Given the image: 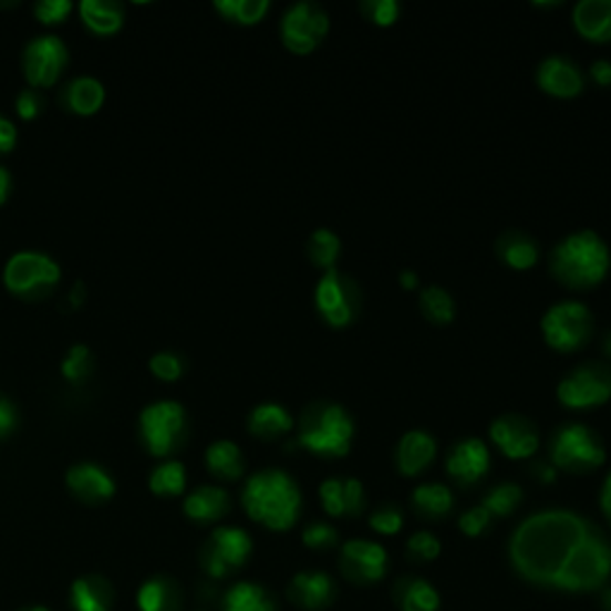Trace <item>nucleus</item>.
<instances>
[{"mask_svg":"<svg viewBox=\"0 0 611 611\" xmlns=\"http://www.w3.org/2000/svg\"><path fill=\"white\" fill-rule=\"evenodd\" d=\"M334 598V586L323 571H303L289 583V600L301 609H325Z\"/></svg>","mask_w":611,"mask_h":611,"instance_id":"nucleus-27","label":"nucleus"},{"mask_svg":"<svg viewBox=\"0 0 611 611\" xmlns=\"http://www.w3.org/2000/svg\"><path fill=\"white\" fill-rule=\"evenodd\" d=\"M74 8L76 6L72 0H39V3H34V18L45 27L63 24Z\"/></svg>","mask_w":611,"mask_h":611,"instance_id":"nucleus-45","label":"nucleus"},{"mask_svg":"<svg viewBox=\"0 0 611 611\" xmlns=\"http://www.w3.org/2000/svg\"><path fill=\"white\" fill-rule=\"evenodd\" d=\"M249 433L263 442H275L284 435H289L297 427V421L292 416V411L278 402H263L251 408V414L247 418Z\"/></svg>","mask_w":611,"mask_h":611,"instance_id":"nucleus-24","label":"nucleus"},{"mask_svg":"<svg viewBox=\"0 0 611 611\" xmlns=\"http://www.w3.org/2000/svg\"><path fill=\"white\" fill-rule=\"evenodd\" d=\"M535 82L547 96L576 99L586 89V74L571 55L552 53L540 60L538 70H535Z\"/></svg>","mask_w":611,"mask_h":611,"instance_id":"nucleus-18","label":"nucleus"},{"mask_svg":"<svg viewBox=\"0 0 611 611\" xmlns=\"http://www.w3.org/2000/svg\"><path fill=\"white\" fill-rule=\"evenodd\" d=\"M495 253L511 270H532L540 263V244L526 229H504L495 241Z\"/></svg>","mask_w":611,"mask_h":611,"instance_id":"nucleus-23","label":"nucleus"},{"mask_svg":"<svg viewBox=\"0 0 611 611\" xmlns=\"http://www.w3.org/2000/svg\"><path fill=\"white\" fill-rule=\"evenodd\" d=\"M76 12L89 32L96 37H113L125 24V6L117 0H82Z\"/></svg>","mask_w":611,"mask_h":611,"instance_id":"nucleus-28","label":"nucleus"},{"mask_svg":"<svg viewBox=\"0 0 611 611\" xmlns=\"http://www.w3.org/2000/svg\"><path fill=\"white\" fill-rule=\"evenodd\" d=\"M189 414L187 408L173 400L148 404L139 416V437L151 456L167 458L177 454L189 439Z\"/></svg>","mask_w":611,"mask_h":611,"instance_id":"nucleus-6","label":"nucleus"},{"mask_svg":"<svg viewBox=\"0 0 611 611\" xmlns=\"http://www.w3.org/2000/svg\"><path fill=\"white\" fill-rule=\"evenodd\" d=\"M490 524H493V516L487 514L485 507H473L458 518V528H462V532L468 535V538H478V535H483L487 528H490Z\"/></svg>","mask_w":611,"mask_h":611,"instance_id":"nucleus-48","label":"nucleus"},{"mask_svg":"<svg viewBox=\"0 0 611 611\" xmlns=\"http://www.w3.org/2000/svg\"><path fill=\"white\" fill-rule=\"evenodd\" d=\"M394 598L402 611H437L439 594L423 578H404L394 586Z\"/></svg>","mask_w":611,"mask_h":611,"instance_id":"nucleus-32","label":"nucleus"},{"mask_svg":"<svg viewBox=\"0 0 611 611\" xmlns=\"http://www.w3.org/2000/svg\"><path fill=\"white\" fill-rule=\"evenodd\" d=\"M547 462L571 476H588L607 462L604 439L586 423H561L547 439Z\"/></svg>","mask_w":611,"mask_h":611,"instance_id":"nucleus-5","label":"nucleus"},{"mask_svg":"<svg viewBox=\"0 0 611 611\" xmlns=\"http://www.w3.org/2000/svg\"><path fill=\"white\" fill-rule=\"evenodd\" d=\"M251 538L247 530L222 526L210 535L201 552V563L210 578H225L232 571L241 569L244 561L251 555Z\"/></svg>","mask_w":611,"mask_h":611,"instance_id":"nucleus-14","label":"nucleus"},{"mask_svg":"<svg viewBox=\"0 0 611 611\" xmlns=\"http://www.w3.org/2000/svg\"><path fill=\"white\" fill-rule=\"evenodd\" d=\"M437 456V439L433 433L421 431H406L394 447V466L406 478H416L421 473L433 466Z\"/></svg>","mask_w":611,"mask_h":611,"instance_id":"nucleus-19","label":"nucleus"},{"mask_svg":"<svg viewBox=\"0 0 611 611\" xmlns=\"http://www.w3.org/2000/svg\"><path fill=\"white\" fill-rule=\"evenodd\" d=\"M602 351H604V356L607 359H611V330L609 332H604V338H602Z\"/></svg>","mask_w":611,"mask_h":611,"instance_id":"nucleus-57","label":"nucleus"},{"mask_svg":"<svg viewBox=\"0 0 611 611\" xmlns=\"http://www.w3.org/2000/svg\"><path fill=\"white\" fill-rule=\"evenodd\" d=\"M557 402L569 411H590L611 402V363H578L557 382Z\"/></svg>","mask_w":611,"mask_h":611,"instance_id":"nucleus-11","label":"nucleus"},{"mask_svg":"<svg viewBox=\"0 0 611 611\" xmlns=\"http://www.w3.org/2000/svg\"><path fill=\"white\" fill-rule=\"evenodd\" d=\"M68 490L84 504H103L115 495V480L99 464H74L68 470Z\"/></svg>","mask_w":611,"mask_h":611,"instance_id":"nucleus-20","label":"nucleus"},{"mask_svg":"<svg viewBox=\"0 0 611 611\" xmlns=\"http://www.w3.org/2000/svg\"><path fill=\"white\" fill-rule=\"evenodd\" d=\"M84 301H86V287L84 282H76L68 294V306H72V309H82Z\"/></svg>","mask_w":611,"mask_h":611,"instance_id":"nucleus-54","label":"nucleus"},{"mask_svg":"<svg viewBox=\"0 0 611 611\" xmlns=\"http://www.w3.org/2000/svg\"><path fill=\"white\" fill-rule=\"evenodd\" d=\"M354 435L356 421L346 406L332 400H315L301 411L294 445L320 458H342L351 452Z\"/></svg>","mask_w":611,"mask_h":611,"instance_id":"nucleus-4","label":"nucleus"},{"mask_svg":"<svg viewBox=\"0 0 611 611\" xmlns=\"http://www.w3.org/2000/svg\"><path fill=\"white\" fill-rule=\"evenodd\" d=\"M179 592L173 580L151 578L139 590V609L142 611H177Z\"/></svg>","mask_w":611,"mask_h":611,"instance_id":"nucleus-36","label":"nucleus"},{"mask_svg":"<svg viewBox=\"0 0 611 611\" xmlns=\"http://www.w3.org/2000/svg\"><path fill=\"white\" fill-rule=\"evenodd\" d=\"M148 487L153 495L158 497H177L185 493L187 487V468L185 464L175 462V458H167V462L158 464L151 470Z\"/></svg>","mask_w":611,"mask_h":611,"instance_id":"nucleus-35","label":"nucleus"},{"mask_svg":"<svg viewBox=\"0 0 611 611\" xmlns=\"http://www.w3.org/2000/svg\"><path fill=\"white\" fill-rule=\"evenodd\" d=\"M369 524L380 535H396L404 528V514L396 504H382L371 514Z\"/></svg>","mask_w":611,"mask_h":611,"instance_id":"nucleus-44","label":"nucleus"},{"mask_svg":"<svg viewBox=\"0 0 611 611\" xmlns=\"http://www.w3.org/2000/svg\"><path fill=\"white\" fill-rule=\"evenodd\" d=\"M206 468L218 480L235 483L244 476V454L232 439H216L206 449Z\"/></svg>","mask_w":611,"mask_h":611,"instance_id":"nucleus-30","label":"nucleus"},{"mask_svg":"<svg viewBox=\"0 0 611 611\" xmlns=\"http://www.w3.org/2000/svg\"><path fill=\"white\" fill-rule=\"evenodd\" d=\"M18 3H0V8H14Z\"/></svg>","mask_w":611,"mask_h":611,"instance_id":"nucleus-59","label":"nucleus"},{"mask_svg":"<svg viewBox=\"0 0 611 611\" xmlns=\"http://www.w3.org/2000/svg\"><path fill=\"white\" fill-rule=\"evenodd\" d=\"M113 590L99 576H86L72 583L74 611H111Z\"/></svg>","mask_w":611,"mask_h":611,"instance_id":"nucleus-31","label":"nucleus"},{"mask_svg":"<svg viewBox=\"0 0 611 611\" xmlns=\"http://www.w3.org/2000/svg\"><path fill=\"white\" fill-rule=\"evenodd\" d=\"M602 607H604L607 611H611V590H607V592H604V598H602Z\"/></svg>","mask_w":611,"mask_h":611,"instance_id":"nucleus-58","label":"nucleus"},{"mask_svg":"<svg viewBox=\"0 0 611 611\" xmlns=\"http://www.w3.org/2000/svg\"><path fill=\"white\" fill-rule=\"evenodd\" d=\"M576 32L590 43L611 41V0H580L573 8Z\"/></svg>","mask_w":611,"mask_h":611,"instance_id":"nucleus-25","label":"nucleus"},{"mask_svg":"<svg viewBox=\"0 0 611 611\" xmlns=\"http://www.w3.org/2000/svg\"><path fill=\"white\" fill-rule=\"evenodd\" d=\"M406 552H408V559H414L418 563H425V561H433L439 557L442 552V545L439 540L435 538L433 532L427 530H418L408 538L406 542Z\"/></svg>","mask_w":611,"mask_h":611,"instance_id":"nucleus-43","label":"nucleus"},{"mask_svg":"<svg viewBox=\"0 0 611 611\" xmlns=\"http://www.w3.org/2000/svg\"><path fill=\"white\" fill-rule=\"evenodd\" d=\"M45 111V99L39 89H22L18 99H14V113H18L20 120L24 122H32L37 120L39 115H43Z\"/></svg>","mask_w":611,"mask_h":611,"instance_id":"nucleus-46","label":"nucleus"},{"mask_svg":"<svg viewBox=\"0 0 611 611\" xmlns=\"http://www.w3.org/2000/svg\"><path fill=\"white\" fill-rule=\"evenodd\" d=\"M588 76L598 86H611V60H607V58L594 60L588 70Z\"/></svg>","mask_w":611,"mask_h":611,"instance_id":"nucleus-52","label":"nucleus"},{"mask_svg":"<svg viewBox=\"0 0 611 611\" xmlns=\"http://www.w3.org/2000/svg\"><path fill=\"white\" fill-rule=\"evenodd\" d=\"M14 146H18V127L10 117L0 113V156H6Z\"/></svg>","mask_w":611,"mask_h":611,"instance_id":"nucleus-50","label":"nucleus"},{"mask_svg":"<svg viewBox=\"0 0 611 611\" xmlns=\"http://www.w3.org/2000/svg\"><path fill=\"white\" fill-rule=\"evenodd\" d=\"M418 306H421V313L427 323H433L437 328H445V325L454 323L456 301L445 287H439V284L423 287L418 294Z\"/></svg>","mask_w":611,"mask_h":611,"instance_id":"nucleus-33","label":"nucleus"},{"mask_svg":"<svg viewBox=\"0 0 611 611\" xmlns=\"http://www.w3.org/2000/svg\"><path fill=\"white\" fill-rule=\"evenodd\" d=\"M359 10L365 20L377 27H392L402 14L400 0H361Z\"/></svg>","mask_w":611,"mask_h":611,"instance_id":"nucleus-42","label":"nucleus"},{"mask_svg":"<svg viewBox=\"0 0 611 611\" xmlns=\"http://www.w3.org/2000/svg\"><path fill=\"white\" fill-rule=\"evenodd\" d=\"M340 569L351 583H377V580H382L387 573L385 547L371 540H349L346 545H342Z\"/></svg>","mask_w":611,"mask_h":611,"instance_id":"nucleus-17","label":"nucleus"},{"mask_svg":"<svg viewBox=\"0 0 611 611\" xmlns=\"http://www.w3.org/2000/svg\"><path fill=\"white\" fill-rule=\"evenodd\" d=\"M490 466H493L490 447H487L485 439H480L476 435L456 439L454 445L449 447V452H447V458H445L447 476L458 487L478 485L487 476Z\"/></svg>","mask_w":611,"mask_h":611,"instance_id":"nucleus-16","label":"nucleus"},{"mask_svg":"<svg viewBox=\"0 0 611 611\" xmlns=\"http://www.w3.org/2000/svg\"><path fill=\"white\" fill-rule=\"evenodd\" d=\"M611 573V545L594 526L588 538L578 545L573 557L559 573L555 588L569 592L598 590L607 583Z\"/></svg>","mask_w":611,"mask_h":611,"instance_id":"nucleus-9","label":"nucleus"},{"mask_svg":"<svg viewBox=\"0 0 611 611\" xmlns=\"http://www.w3.org/2000/svg\"><path fill=\"white\" fill-rule=\"evenodd\" d=\"M600 507H602V514H604V518L611 526V473L604 478V485L600 490Z\"/></svg>","mask_w":611,"mask_h":611,"instance_id":"nucleus-53","label":"nucleus"},{"mask_svg":"<svg viewBox=\"0 0 611 611\" xmlns=\"http://www.w3.org/2000/svg\"><path fill=\"white\" fill-rule=\"evenodd\" d=\"M70 63L65 41L55 34L34 37L22 51V72L32 89H49L60 82Z\"/></svg>","mask_w":611,"mask_h":611,"instance_id":"nucleus-13","label":"nucleus"},{"mask_svg":"<svg viewBox=\"0 0 611 611\" xmlns=\"http://www.w3.org/2000/svg\"><path fill=\"white\" fill-rule=\"evenodd\" d=\"M545 342L561 354H573L592 342L598 320L583 301L563 299L549 306L540 320Z\"/></svg>","mask_w":611,"mask_h":611,"instance_id":"nucleus-8","label":"nucleus"},{"mask_svg":"<svg viewBox=\"0 0 611 611\" xmlns=\"http://www.w3.org/2000/svg\"><path fill=\"white\" fill-rule=\"evenodd\" d=\"M105 103V86L91 74H80L60 89V105L72 115L91 117L96 115Z\"/></svg>","mask_w":611,"mask_h":611,"instance_id":"nucleus-22","label":"nucleus"},{"mask_svg":"<svg viewBox=\"0 0 611 611\" xmlns=\"http://www.w3.org/2000/svg\"><path fill=\"white\" fill-rule=\"evenodd\" d=\"M213 8L229 22L251 27L261 22L270 12V0H216Z\"/></svg>","mask_w":611,"mask_h":611,"instance_id":"nucleus-37","label":"nucleus"},{"mask_svg":"<svg viewBox=\"0 0 611 611\" xmlns=\"http://www.w3.org/2000/svg\"><path fill=\"white\" fill-rule=\"evenodd\" d=\"M12 191V177L6 165H0V206H3Z\"/></svg>","mask_w":611,"mask_h":611,"instance_id":"nucleus-55","label":"nucleus"},{"mask_svg":"<svg viewBox=\"0 0 611 611\" xmlns=\"http://www.w3.org/2000/svg\"><path fill=\"white\" fill-rule=\"evenodd\" d=\"M594 526L567 509L532 514L516 528L509 557L514 569L535 586L555 588L559 573Z\"/></svg>","mask_w":611,"mask_h":611,"instance_id":"nucleus-1","label":"nucleus"},{"mask_svg":"<svg viewBox=\"0 0 611 611\" xmlns=\"http://www.w3.org/2000/svg\"><path fill=\"white\" fill-rule=\"evenodd\" d=\"M490 435L493 445L507 456L511 462H524V458H532L535 454L540 452V431L538 425H535L532 418L524 416V414H501L490 423Z\"/></svg>","mask_w":611,"mask_h":611,"instance_id":"nucleus-15","label":"nucleus"},{"mask_svg":"<svg viewBox=\"0 0 611 611\" xmlns=\"http://www.w3.org/2000/svg\"><path fill=\"white\" fill-rule=\"evenodd\" d=\"M530 473L532 478L542 483V485H552L557 480V468L547 462V458H535L530 464Z\"/></svg>","mask_w":611,"mask_h":611,"instance_id":"nucleus-51","label":"nucleus"},{"mask_svg":"<svg viewBox=\"0 0 611 611\" xmlns=\"http://www.w3.org/2000/svg\"><path fill=\"white\" fill-rule=\"evenodd\" d=\"M27 611H49V609H43V607H37V609H27Z\"/></svg>","mask_w":611,"mask_h":611,"instance_id":"nucleus-60","label":"nucleus"},{"mask_svg":"<svg viewBox=\"0 0 611 611\" xmlns=\"http://www.w3.org/2000/svg\"><path fill=\"white\" fill-rule=\"evenodd\" d=\"M20 425L18 406H14L8 396L0 394V439H8Z\"/></svg>","mask_w":611,"mask_h":611,"instance_id":"nucleus-49","label":"nucleus"},{"mask_svg":"<svg viewBox=\"0 0 611 611\" xmlns=\"http://www.w3.org/2000/svg\"><path fill=\"white\" fill-rule=\"evenodd\" d=\"M524 499V487L518 483H499L495 487H490V490L485 493L480 507L487 509V514H490L493 518H504V516H511L518 504H521Z\"/></svg>","mask_w":611,"mask_h":611,"instance_id":"nucleus-38","label":"nucleus"},{"mask_svg":"<svg viewBox=\"0 0 611 611\" xmlns=\"http://www.w3.org/2000/svg\"><path fill=\"white\" fill-rule=\"evenodd\" d=\"M547 266L561 287L588 292L604 282L611 270L609 244L594 229H576L555 244Z\"/></svg>","mask_w":611,"mask_h":611,"instance_id":"nucleus-2","label":"nucleus"},{"mask_svg":"<svg viewBox=\"0 0 611 611\" xmlns=\"http://www.w3.org/2000/svg\"><path fill=\"white\" fill-rule=\"evenodd\" d=\"M232 509V499L225 487L201 485L185 499V514L196 524H216Z\"/></svg>","mask_w":611,"mask_h":611,"instance_id":"nucleus-26","label":"nucleus"},{"mask_svg":"<svg viewBox=\"0 0 611 611\" xmlns=\"http://www.w3.org/2000/svg\"><path fill=\"white\" fill-rule=\"evenodd\" d=\"M241 504L256 524L270 530H289L301 514L299 483L282 468H263L244 485Z\"/></svg>","mask_w":611,"mask_h":611,"instance_id":"nucleus-3","label":"nucleus"},{"mask_svg":"<svg viewBox=\"0 0 611 611\" xmlns=\"http://www.w3.org/2000/svg\"><path fill=\"white\" fill-rule=\"evenodd\" d=\"M301 538H303V545L311 549H330L338 545L340 532H338V528H332L325 521H315L311 526H306Z\"/></svg>","mask_w":611,"mask_h":611,"instance_id":"nucleus-47","label":"nucleus"},{"mask_svg":"<svg viewBox=\"0 0 611 611\" xmlns=\"http://www.w3.org/2000/svg\"><path fill=\"white\" fill-rule=\"evenodd\" d=\"M148 371L160 382H177L187 371V361L175 351H158L148 361Z\"/></svg>","mask_w":611,"mask_h":611,"instance_id":"nucleus-41","label":"nucleus"},{"mask_svg":"<svg viewBox=\"0 0 611 611\" xmlns=\"http://www.w3.org/2000/svg\"><path fill=\"white\" fill-rule=\"evenodd\" d=\"M400 284L406 289V292H414V289H418V275L414 270H402L400 275Z\"/></svg>","mask_w":611,"mask_h":611,"instance_id":"nucleus-56","label":"nucleus"},{"mask_svg":"<svg viewBox=\"0 0 611 611\" xmlns=\"http://www.w3.org/2000/svg\"><path fill=\"white\" fill-rule=\"evenodd\" d=\"M60 266L53 256L43 251H18L8 258L3 284L12 297L22 301L49 299L60 284Z\"/></svg>","mask_w":611,"mask_h":611,"instance_id":"nucleus-7","label":"nucleus"},{"mask_svg":"<svg viewBox=\"0 0 611 611\" xmlns=\"http://www.w3.org/2000/svg\"><path fill=\"white\" fill-rule=\"evenodd\" d=\"M411 507L425 521H439L454 509V495L445 483H421L411 493Z\"/></svg>","mask_w":611,"mask_h":611,"instance_id":"nucleus-29","label":"nucleus"},{"mask_svg":"<svg viewBox=\"0 0 611 611\" xmlns=\"http://www.w3.org/2000/svg\"><path fill=\"white\" fill-rule=\"evenodd\" d=\"M222 611H275V604L261 586L239 583L227 592Z\"/></svg>","mask_w":611,"mask_h":611,"instance_id":"nucleus-39","label":"nucleus"},{"mask_svg":"<svg viewBox=\"0 0 611 611\" xmlns=\"http://www.w3.org/2000/svg\"><path fill=\"white\" fill-rule=\"evenodd\" d=\"M306 256H309L311 266H315L320 272L338 268V261L342 256L340 235H334L328 227L313 229L309 241H306Z\"/></svg>","mask_w":611,"mask_h":611,"instance_id":"nucleus-34","label":"nucleus"},{"mask_svg":"<svg viewBox=\"0 0 611 611\" xmlns=\"http://www.w3.org/2000/svg\"><path fill=\"white\" fill-rule=\"evenodd\" d=\"M94 354L86 344H72L68 356L63 359V365H60V373L72 385H84V382L94 375Z\"/></svg>","mask_w":611,"mask_h":611,"instance_id":"nucleus-40","label":"nucleus"},{"mask_svg":"<svg viewBox=\"0 0 611 611\" xmlns=\"http://www.w3.org/2000/svg\"><path fill=\"white\" fill-rule=\"evenodd\" d=\"M330 32V18L323 6L313 0H299L292 3L280 20V39L287 51L297 55L313 53Z\"/></svg>","mask_w":611,"mask_h":611,"instance_id":"nucleus-12","label":"nucleus"},{"mask_svg":"<svg viewBox=\"0 0 611 611\" xmlns=\"http://www.w3.org/2000/svg\"><path fill=\"white\" fill-rule=\"evenodd\" d=\"M313 303L320 318L334 330L349 328L361 313L363 292L359 280L351 278L349 272L332 268L320 272L313 292Z\"/></svg>","mask_w":611,"mask_h":611,"instance_id":"nucleus-10","label":"nucleus"},{"mask_svg":"<svg viewBox=\"0 0 611 611\" xmlns=\"http://www.w3.org/2000/svg\"><path fill=\"white\" fill-rule=\"evenodd\" d=\"M320 501L334 518L361 516L365 509V490L359 478H328L320 483Z\"/></svg>","mask_w":611,"mask_h":611,"instance_id":"nucleus-21","label":"nucleus"}]
</instances>
